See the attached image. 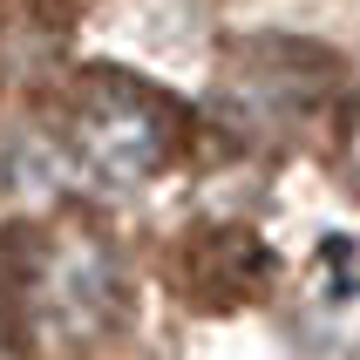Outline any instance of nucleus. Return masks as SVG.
Listing matches in <instances>:
<instances>
[{"instance_id":"nucleus-5","label":"nucleus","mask_w":360,"mask_h":360,"mask_svg":"<svg viewBox=\"0 0 360 360\" xmlns=\"http://www.w3.org/2000/svg\"><path fill=\"white\" fill-rule=\"evenodd\" d=\"M0 360H20V333H14V320H0Z\"/></svg>"},{"instance_id":"nucleus-4","label":"nucleus","mask_w":360,"mask_h":360,"mask_svg":"<svg viewBox=\"0 0 360 360\" xmlns=\"http://www.w3.org/2000/svg\"><path fill=\"white\" fill-rule=\"evenodd\" d=\"M333 163H340L347 191L360 198V96L340 109V122H333Z\"/></svg>"},{"instance_id":"nucleus-3","label":"nucleus","mask_w":360,"mask_h":360,"mask_svg":"<svg viewBox=\"0 0 360 360\" xmlns=\"http://www.w3.org/2000/svg\"><path fill=\"white\" fill-rule=\"evenodd\" d=\"M333 102V75L326 55L306 41H245L238 55H224L218 68V122L252 150H279L300 143Z\"/></svg>"},{"instance_id":"nucleus-2","label":"nucleus","mask_w":360,"mask_h":360,"mask_svg":"<svg viewBox=\"0 0 360 360\" xmlns=\"http://www.w3.org/2000/svg\"><path fill=\"white\" fill-rule=\"evenodd\" d=\"M177 136H184L177 102L116 68L82 75L75 96L61 102V163L89 191H143L177 157Z\"/></svg>"},{"instance_id":"nucleus-1","label":"nucleus","mask_w":360,"mask_h":360,"mask_svg":"<svg viewBox=\"0 0 360 360\" xmlns=\"http://www.w3.org/2000/svg\"><path fill=\"white\" fill-rule=\"evenodd\" d=\"M7 320L48 360H89L129 326V265L96 218H55L14 252Z\"/></svg>"}]
</instances>
